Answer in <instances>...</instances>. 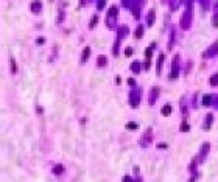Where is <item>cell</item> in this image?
<instances>
[{
    "label": "cell",
    "mask_w": 218,
    "mask_h": 182,
    "mask_svg": "<svg viewBox=\"0 0 218 182\" xmlns=\"http://www.w3.org/2000/svg\"><path fill=\"white\" fill-rule=\"evenodd\" d=\"M170 111H171V107H170V106H164L162 114H164V115H168V114H170Z\"/></svg>",
    "instance_id": "obj_1"
},
{
    "label": "cell",
    "mask_w": 218,
    "mask_h": 182,
    "mask_svg": "<svg viewBox=\"0 0 218 182\" xmlns=\"http://www.w3.org/2000/svg\"><path fill=\"white\" fill-rule=\"evenodd\" d=\"M87 56H89V48H86V50H84V55H83V62L86 61V58H87Z\"/></svg>",
    "instance_id": "obj_2"
},
{
    "label": "cell",
    "mask_w": 218,
    "mask_h": 182,
    "mask_svg": "<svg viewBox=\"0 0 218 182\" xmlns=\"http://www.w3.org/2000/svg\"><path fill=\"white\" fill-rule=\"evenodd\" d=\"M217 82H218V75H217V76H213L212 80H210V84H217Z\"/></svg>",
    "instance_id": "obj_3"
},
{
    "label": "cell",
    "mask_w": 218,
    "mask_h": 182,
    "mask_svg": "<svg viewBox=\"0 0 218 182\" xmlns=\"http://www.w3.org/2000/svg\"><path fill=\"white\" fill-rule=\"evenodd\" d=\"M104 62H106V59H104V58H98V64H100V65H103Z\"/></svg>",
    "instance_id": "obj_4"
},
{
    "label": "cell",
    "mask_w": 218,
    "mask_h": 182,
    "mask_svg": "<svg viewBox=\"0 0 218 182\" xmlns=\"http://www.w3.org/2000/svg\"><path fill=\"white\" fill-rule=\"evenodd\" d=\"M142 33H143V31H142V28H139V30L136 31V36H137V38H139V36L142 34Z\"/></svg>",
    "instance_id": "obj_5"
},
{
    "label": "cell",
    "mask_w": 218,
    "mask_h": 182,
    "mask_svg": "<svg viewBox=\"0 0 218 182\" xmlns=\"http://www.w3.org/2000/svg\"><path fill=\"white\" fill-rule=\"evenodd\" d=\"M128 128H131V129H134V128H136V123H129V125H128Z\"/></svg>",
    "instance_id": "obj_6"
},
{
    "label": "cell",
    "mask_w": 218,
    "mask_h": 182,
    "mask_svg": "<svg viewBox=\"0 0 218 182\" xmlns=\"http://www.w3.org/2000/svg\"><path fill=\"white\" fill-rule=\"evenodd\" d=\"M188 129V126H187V123H184V126H182V131H187Z\"/></svg>",
    "instance_id": "obj_7"
}]
</instances>
